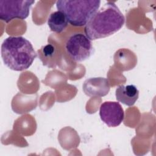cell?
<instances>
[{"instance_id":"277c9868","label":"cell","mask_w":156,"mask_h":156,"mask_svg":"<svg viewBox=\"0 0 156 156\" xmlns=\"http://www.w3.org/2000/svg\"><path fill=\"white\" fill-rule=\"evenodd\" d=\"M65 49L71 58L76 62L86 60L93 52L91 40L82 33L72 34L66 40Z\"/></svg>"},{"instance_id":"30bf717a","label":"cell","mask_w":156,"mask_h":156,"mask_svg":"<svg viewBox=\"0 0 156 156\" xmlns=\"http://www.w3.org/2000/svg\"><path fill=\"white\" fill-rule=\"evenodd\" d=\"M38 52L43 65L49 66V63H51V60L54 58L55 55L56 49L54 46L51 44H48L43 46L38 51Z\"/></svg>"},{"instance_id":"3957f363","label":"cell","mask_w":156,"mask_h":156,"mask_svg":"<svg viewBox=\"0 0 156 156\" xmlns=\"http://www.w3.org/2000/svg\"><path fill=\"white\" fill-rule=\"evenodd\" d=\"M99 0H59L56 2L58 11L66 16L73 26H85L91 16L99 10Z\"/></svg>"},{"instance_id":"ba28073f","label":"cell","mask_w":156,"mask_h":156,"mask_svg":"<svg viewBox=\"0 0 156 156\" xmlns=\"http://www.w3.org/2000/svg\"><path fill=\"white\" fill-rule=\"evenodd\" d=\"M115 96L118 101L127 106H132L138 98L139 91L134 85H121L116 89Z\"/></svg>"},{"instance_id":"9c48e42d","label":"cell","mask_w":156,"mask_h":156,"mask_svg":"<svg viewBox=\"0 0 156 156\" xmlns=\"http://www.w3.org/2000/svg\"><path fill=\"white\" fill-rule=\"evenodd\" d=\"M68 24L65 15L58 10L51 13L48 18V24L50 29L57 34L62 32L68 26Z\"/></svg>"},{"instance_id":"5b68a950","label":"cell","mask_w":156,"mask_h":156,"mask_svg":"<svg viewBox=\"0 0 156 156\" xmlns=\"http://www.w3.org/2000/svg\"><path fill=\"white\" fill-rule=\"evenodd\" d=\"M34 2L30 0H1L0 20L9 23L16 18L26 19Z\"/></svg>"},{"instance_id":"52a82bcc","label":"cell","mask_w":156,"mask_h":156,"mask_svg":"<svg viewBox=\"0 0 156 156\" xmlns=\"http://www.w3.org/2000/svg\"><path fill=\"white\" fill-rule=\"evenodd\" d=\"M84 93L90 97H102L110 91V83L107 79L92 77L85 80L83 84Z\"/></svg>"},{"instance_id":"6da1fadb","label":"cell","mask_w":156,"mask_h":156,"mask_svg":"<svg viewBox=\"0 0 156 156\" xmlns=\"http://www.w3.org/2000/svg\"><path fill=\"white\" fill-rule=\"evenodd\" d=\"M124 22L125 18L115 3L107 2L91 16L84 32L90 40L103 38L119 30Z\"/></svg>"},{"instance_id":"7a4b0ae2","label":"cell","mask_w":156,"mask_h":156,"mask_svg":"<svg viewBox=\"0 0 156 156\" xmlns=\"http://www.w3.org/2000/svg\"><path fill=\"white\" fill-rule=\"evenodd\" d=\"M1 57L9 68L21 71L29 68L37 57L32 44L23 37H9L1 44Z\"/></svg>"},{"instance_id":"8992f818","label":"cell","mask_w":156,"mask_h":156,"mask_svg":"<svg viewBox=\"0 0 156 156\" xmlns=\"http://www.w3.org/2000/svg\"><path fill=\"white\" fill-rule=\"evenodd\" d=\"M101 120L108 127H115L119 126L124 118V112L119 102L105 101L99 108Z\"/></svg>"}]
</instances>
